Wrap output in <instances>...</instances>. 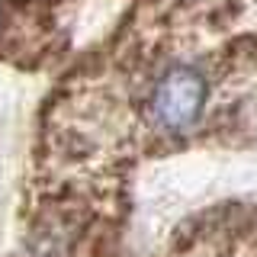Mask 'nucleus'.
<instances>
[{"mask_svg": "<svg viewBox=\"0 0 257 257\" xmlns=\"http://www.w3.org/2000/svg\"><path fill=\"white\" fill-rule=\"evenodd\" d=\"M209 80L196 64H171L155 77L148 93V119L161 132H187L203 119Z\"/></svg>", "mask_w": 257, "mask_h": 257, "instance_id": "f257e3e1", "label": "nucleus"}]
</instances>
